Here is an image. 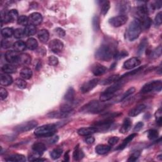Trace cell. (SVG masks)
<instances>
[{
  "label": "cell",
  "instance_id": "6f0895ef",
  "mask_svg": "<svg viewBox=\"0 0 162 162\" xmlns=\"http://www.w3.org/2000/svg\"><path fill=\"white\" fill-rule=\"evenodd\" d=\"M95 138L93 137H91V136H89V137H87L86 139L85 140V141L86 143L89 144H91L92 143H94L95 142Z\"/></svg>",
  "mask_w": 162,
  "mask_h": 162
},
{
  "label": "cell",
  "instance_id": "f1b7e54d",
  "mask_svg": "<svg viewBox=\"0 0 162 162\" xmlns=\"http://www.w3.org/2000/svg\"><path fill=\"white\" fill-rule=\"evenodd\" d=\"M84 156V154L83 152L79 148V145H77L75 148L74 152L73 153V158L75 161H79L82 160Z\"/></svg>",
  "mask_w": 162,
  "mask_h": 162
},
{
  "label": "cell",
  "instance_id": "b9f144b4",
  "mask_svg": "<svg viewBox=\"0 0 162 162\" xmlns=\"http://www.w3.org/2000/svg\"><path fill=\"white\" fill-rule=\"evenodd\" d=\"M136 91V89L134 87H131L129 88L128 90H127L125 93L122 95V96L120 98V101H124V99H125L126 98H128L129 96H130L131 95H132L134 92Z\"/></svg>",
  "mask_w": 162,
  "mask_h": 162
},
{
  "label": "cell",
  "instance_id": "836d02e7",
  "mask_svg": "<svg viewBox=\"0 0 162 162\" xmlns=\"http://www.w3.org/2000/svg\"><path fill=\"white\" fill-rule=\"evenodd\" d=\"M148 45V39L146 38H143L142 41H141L140 45H139L138 50H137V53L139 55H141L145 51Z\"/></svg>",
  "mask_w": 162,
  "mask_h": 162
},
{
  "label": "cell",
  "instance_id": "277c9868",
  "mask_svg": "<svg viewBox=\"0 0 162 162\" xmlns=\"http://www.w3.org/2000/svg\"><path fill=\"white\" fill-rule=\"evenodd\" d=\"M107 107L108 105L104 104L103 102L100 103L98 101H92L84 105L80 109V111L89 113H98L103 111Z\"/></svg>",
  "mask_w": 162,
  "mask_h": 162
},
{
  "label": "cell",
  "instance_id": "7dc6e473",
  "mask_svg": "<svg viewBox=\"0 0 162 162\" xmlns=\"http://www.w3.org/2000/svg\"><path fill=\"white\" fill-rule=\"evenodd\" d=\"M48 63L51 66H56L59 63V59L55 56H51L48 58Z\"/></svg>",
  "mask_w": 162,
  "mask_h": 162
},
{
  "label": "cell",
  "instance_id": "2e32d148",
  "mask_svg": "<svg viewBox=\"0 0 162 162\" xmlns=\"http://www.w3.org/2000/svg\"><path fill=\"white\" fill-rule=\"evenodd\" d=\"M73 111H70V112H65V111H53L51 113H50L48 116L50 118H53V119H63V118H67L68 117L72 115Z\"/></svg>",
  "mask_w": 162,
  "mask_h": 162
},
{
  "label": "cell",
  "instance_id": "8fae6325",
  "mask_svg": "<svg viewBox=\"0 0 162 162\" xmlns=\"http://www.w3.org/2000/svg\"><path fill=\"white\" fill-rule=\"evenodd\" d=\"M140 60L136 57H133L125 61L124 63L123 67L126 70H131V69H132L136 67H138L139 65H140Z\"/></svg>",
  "mask_w": 162,
  "mask_h": 162
},
{
  "label": "cell",
  "instance_id": "ba28073f",
  "mask_svg": "<svg viewBox=\"0 0 162 162\" xmlns=\"http://www.w3.org/2000/svg\"><path fill=\"white\" fill-rule=\"evenodd\" d=\"M127 20H128V17L124 15H120L110 18L109 23L115 27H119L126 24Z\"/></svg>",
  "mask_w": 162,
  "mask_h": 162
},
{
  "label": "cell",
  "instance_id": "60d3db41",
  "mask_svg": "<svg viewBox=\"0 0 162 162\" xmlns=\"http://www.w3.org/2000/svg\"><path fill=\"white\" fill-rule=\"evenodd\" d=\"M17 22L19 25H21L23 26H27L29 22V18H27L25 15H22L18 17L17 20Z\"/></svg>",
  "mask_w": 162,
  "mask_h": 162
},
{
  "label": "cell",
  "instance_id": "d4e9b609",
  "mask_svg": "<svg viewBox=\"0 0 162 162\" xmlns=\"http://www.w3.org/2000/svg\"><path fill=\"white\" fill-rule=\"evenodd\" d=\"M5 160L7 161L23 162V161H26V159L24 155L16 154V155H11L8 156L7 158L5 159Z\"/></svg>",
  "mask_w": 162,
  "mask_h": 162
},
{
  "label": "cell",
  "instance_id": "4fadbf2b",
  "mask_svg": "<svg viewBox=\"0 0 162 162\" xmlns=\"http://www.w3.org/2000/svg\"><path fill=\"white\" fill-rule=\"evenodd\" d=\"M98 132V129L96 127H83L78 130L77 133L79 135L82 136H88Z\"/></svg>",
  "mask_w": 162,
  "mask_h": 162
},
{
  "label": "cell",
  "instance_id": "ab89813d",
  "mask_svg": "<svg viewBox=\"0 0 162 162\" xmlns=\"http://www.w3.org/2000/svg\"><path fill=\"white\" fill-rule=\"evenodd\" d=\"M15 84L20 89H25L27 86V83L24 79L20 78L17 79L15 80Z\"/></svg>",
  "mask_w": 162,
  "mask_h": 162
},
{
  "label": "cell",
  "instance_id": "7a4b0ae2",
  "mask_svg": "<svg viewBox=\"0 0 162 162\" xmlns=\"http://www.w3.org/2000/svg\"><path fill=\"white\" fill-rule=\"evenodd\" d=\"M124 82L122 80H119L116 83L111 86L108 87L105 91L103 92L100 95L99 99L101 102H105L110 100L115 95V93L122 87Z\"/></svg>",
  "mask_w": 162,
  "mask_h": 162
},
{
  "label": "cell",
  "instance_id": "9a60e30c",
  "mask_svg": "<svg viewBox=\"0 0 162 162\" xmlns=\"http://www.w3.org/2000/svg\"><path fill=\"white\" fill-rule=\"evenodd\" d=\"M29 22L30 23V25L39 26L43 22V17L39 13H33L29 15Z\"/></svg>",
  "mask_w": 162,
  "mask_h": 162
},
{
  "label": "cell",
  "instance_id": "83f0119b",
  "mask_svg": "<svg viewBox=\"0 0 162 162\" xmlns=\"http://www.w3.org/2000/svg\"><path fill=\"white\" fill-rule=\"evenodd\" d=\"M20 75L23 79H25V80L29 79L32 76V71L29 68L25 67L24 68H22L21 70Z\"/></svg>",
  "mask_w": 162,
  "mask_h": 162
},
{
  "label": "cell",
  "instance_id": "681fc988",
  "mask_svg": "<svg viewBox=\"0 0 162 162\" xmlns=\"http://www.w3.org/2000/svg\"><path fill=\"white\" fill-rule=\"evenodd\" d=\"M161 22H162V13H161V11H160V12L158 13L155 17V25L156 26H159L161 24Z\"/></svg>",
  "mask_w": 162,
  "mask_h": 162
},
{
  "label": "cell",
  "instance_id": "603a6c76",
  "mask_svg": "<svg viewBox=\"0 0 162 162\" xmlns=\"http://www.w3.org/2000/svg\"><path fill=\"white\" fill-rule=\"evenodd\" d=\"M132 122L131 120L129 119V118H127L124 120V123L122 125L121 129L120 130V132L121 133L123 134H125L127 132H128L129 131V130L131 129V127H132Z\"/></svg>",
  "mask_w": 162,
  "mask_h": 162
},
{
  "label": "cell",
  "instance_id": "7c38bea8",
  "mask_svg": "<svg viewBox=\"0 0 162 162\" xmlns=\"http://www.w3.org/2000/svg\"><path fill=\"white\" fill-rule=\"evenodd\" d=\"M5 58L6 60L10 63H18V59H19V55L15 51L10 50V51H8L6 52Z\"/></svg>",
  "mask_w": 162,
  "mask_h": 162
},
{
  "label": "cell",
  "instance_id": "6da1fadb",
  "mask_svg": "<svg viewBox=\"0 0 162 162\" xmlns=\"http://www.w3.org/2000/svg\"><path fill=\"white\" fill-rule=\"evenodd\" d=\"M118 51L115 44L111 42H107L101 45L96 52V58L101 61H110L112 58H115Z\"/></svg>",
  "mask_w": 162,
  "mask_h": 162
},
{
  "label": "cell",
  "instance_id": "e0dca14e",
  "mask_svg": "<svg viewBox=\"0 0 162 162\" xmlns=\"http://www.w3.org/2000/svg\"><path fill=\"white\" fill-rule=\"evenodd\" d=\"M146 107L144 104H141V105H139L137 106H136V107H134V108H132L129 113V115L130 117H135L136 116H137L138 115H140V113H141L145 109H146Z\"/></svg>",
  "mask_w": 162,
  "mask_h": 162
},
{
  "label": "cell",
  "instance_id": "f907efd6",
  "mask_svg": "<svg viewBox=\"0 0 162 162\" xmlns=\"http://www.w3.org/2000/svg\"><path fill=\"white\" fill-rule=\"evenodd\" d=\"M140 155H141L140 152L139 151L135 152L131 155L129 158L128 159V161H136L139 158V157L140 156Z\"/></svg>",
  "mask_w": 162,
  "mask_h": 162
},
{
  "label": "cell",
  "instance_id": "d590c367",
  "mask_svg": "<svg viewBox=\"0 0 162 162\" xmlns=\"http://www.w3.org/2000/svg\"><path fill=\"white\" fill-rule=\"evenodd\" d=\"M14 30L10 27H6L5 29H3L2 30V35L5 38H11L14 35Z\"/></svg>",
  "mask_w": 162,
  "mask_h": 162
},
{
  "label": "cell",
  "instance_id": "e575fe53",
  "mask_svg": "<svg viewBox=\"0 0 162 162\" xmlns=\"http://www.w3.org/2000/svg\"><path fill=\"white\" fill-rule=\"evenodd\" d=\"M63 153V149L61 148H57L54 149L51 152V156L53 160L59 158Z\"/></svg>",
  "mask_w": 162,
  "mask_h": 162
},
{
  "label": "cell",
  "instance_id": "7bdbcfd3",
  "mask_svg": "<svg viewBox=\"0 0 162 162\" xmlns=\"http://www.w3.org/2000/svg\"><path fill=\"white\" fill-rule=\"evenodd\" d=\"M158 132L155 129H152L149 130L148 132V137L151 140H153L156 139L158 137Z\"/></svg>",
  "mask_w": 162,
  "mask_h": 162
},
{
  "label": "cell",
  "instance_id": "bcb514c9",
  "mask_svg": "<svg viewBox=\"0 0 162 162\" xmlns=\"http://www.w3.org/2000/svg\"><path fill=\"white\" fill-rule=\"evenodd\" d=\"M161 108H160L158 110L156 111V113H155V117H156V123L157 124L159 125V126H161V124H162V119H161Z\"/></svg>",
  "mask_w": 162,
  "mask_h": 162
},
{
  "label": "cell",
  "instance_id": "44dd1931",
  "mask_svg": "<svg viewBox=\"0 0 162 162\" xmlns=\"http://www.w3.org/2000/svg\"><path fill=\"white\" fill-rule=\"evenodd\" d=\"M31 62V57L29 55L24 53L19 55V59L18 63L20 65H27Z\"/></svg>",
  "mask_w": 162,
  "mask_h": 162
},
{
  "label": "cell",
  "instance_id": "5b68a950",
  "mask_svg": "<svg viewBox=\"0 0 162 162\" xmlns=\"http://www.w3.org/2000/svg\"><path fill=\"white\" fill-rule=\"evenodd\" d=\"M141 26L140 22L136 19L132 21L127 30V38L131 41H133L138 38L141 33Z\"/></svg>",
  "mask_w": 162,
  "mask_h": 162
},
{
  "label": "cell",
  "instance_id": "ac0fdd59",
  "mask_svg": "<svg viewBox=\"0 0 162 162\" xmlns=\"http://www.w3.org/2000/svg\"><path fill=\"white\" fill-rule=\"evenodd\" d=\"M32 148L34 153L40 156L43 155L44 152L46 149V146L44 145V144L42 143H36L35 144H34Z\"/></svg>",
  "mask_w": 162,
  "mask_h": 162
},
{
  "label": "cell",
  "instance_id": "11a10c76",
  "mask_svg": "<svg viewBox=\"0 0 162 162\" xmlns=\"http://www.w3.org/2000/svg\"><path fill=\"white\" fill-rule=\"evenodd\" d=\"M1 45H2V48L6 49V48H8L10 47L11 44V42H10L8 40L3 39V40H2V41Z\"/></svg>",
  "mask_w": 162,
  "mask_h": 162
},
{
  "label": "cell",
  "instance_id": "484cf974",
  "mask_svg": "<svg viewBox=\"0 0 162 162\" xmlns=\"http://www.w3.org/2000/svg\"><path fill=\"white\" fill-rule=\"evenodd\" d=\"M120 77L119 75H112L109 76L108 78L105 79L103 81H102L101 84L103 85L111 84L113 83H116L117 81L120 80Z\"/></svg>",
  "mask_w": 162,
  "mask_h": 162
},
{
  "label": "cell",
  "instance_id": "30bf717a",
  "mask_svg": "<svg viewBox=\"0 0 162 162\" xmlns=\"http://www.w3.org/2000/svg\"><path fill=\"white\" fill-rule=\"evenodd\" d=\"M63 43L59 39H53L49 44V47L51 51L53 53H58L62 51L63 48Z\"/></svg>",
  "mask_w": 162,
  "mask_h": 162
},
{
  "label": "cell",
  "instance_id": "f6af8a7d",
  "mask_svg": "<svg viewBox=\"0 0 162 162\" xmlns=\"http://www.w3.org/2000/svg\"><path fill=\"white\" fill-rule=\"evenodd\" d=\"M14 36L15 38L17 39H22V38H24V30H22L21 29H17L14 30Z\"/></svg>",
  "mask_w": 162,
  "mask_h": 162
},
{
  "label": "cell",
  "instance_id": "52a82bcc",
  "mask_svg": "<svg viewBox=\"0 0 162 162\" xmlns=\"http://www.w3.org/2000/svg\"><path fill=\"white\" fill-rule=\"evenodd\" d=\"M38 123L36 120L28 121L16 126L14 128V131L17 132H24L35 128L38 126Z\"/></svg>",
  "mask_w": 162,
  "mask_h": 162
},
{
  "label": "cell",
  "instance_id": "7402d4cb",
  "mask_svg": "<svg viewBox=\"0 0 162 162\" xmlns=\"http://www.w3.org/2000/svg\"><path fill=\"white\" fill-rule=\"evenodd\" d=\"M111 149L110 146L105 144H99L96 147L95 151L99 155H105L108 153Z\"/></svg>",
  "mask_w": 162,
  "mask_h": 162
},
{
  "label": "cell",
  "instance_id": "f35d334b",
  "mask_svg": "<svg viewBox=\"0 0 162 162\" xmlns=\"http://www.w3.org/2000/svg\"><path fill=\"white\" fill-rule=\"evenodd\" d=\"M110 8V2H108V1L105 2L103 3V4L102 5L101 9V14L103 15H105L108 13V11Z\"/></svg>",
  "mask_w": 162,
  "mask_h": 162
},
{
  "label": "cell",
  "instance_id": "91938a15",
  "mask_svg": "<svg viewBox=\"0 0 162 162\" xmlns=\"http://www.w3.org/2000/svg\"><path fill=\"white\" fill-rule=\"evenodd\" d=\"M65 161H69V152H67L65 155Z\"/></svg>",
  "mask_w": 162,
  "mask_h": 162
},
{
  "label": "cell",
  "instance_id": "ee69618b",
  "mask_svg": "<svg viewBox=\"0 0 162 162\" xmlns=\"http://www.w3.org/2000/svg\"><path fill=\"white\" fill-rule=\"evenodd\" d=\"M161 55V46H159L153 51L151 52V56L152 59H156Z\"/></svg>",
  "mask_w": 162,
  "mask_h": 162
},
{
  "label": "cell",
  "instance_id": "3957f363",
  "mask_svg": "<svg viewBox=\"0 0 162 162\" xmlns=\"http://www.w3.org/2000/svg\"><path fill=\"white\" fill-rule=\"evenodd\" d=\"M57 131L56 124H46L37 127L34 132V134L38 137H52Z\"/></svg>",
  "mask_w": 162,
  "mask_h": 162
},
{
  "label": "cell",
  "instance_id": "d6a6232c",
  "mask_svg": "<svg viewBox=\"0 0 162 162\" xmlns=\"http://www.w3.org/2000/svg\"><path fill=\"white\" fill-rule=\"evenodd\" d=\"M24 35L29 37L31 36L34 35V34H36V28L34 26L32 25H29V26H27L25 28V29L24 30Z\"/></svg>",
  "mask_w": 162,
  "mask_h": 162
},
{
  "label": "cell",
  "instance_id": "1f68e13d",
  "mask_svg": "<svg viewBox=\"0 0 162 162\" xmlns=\"http://www.w3.org/2000/svg\"><path fill=\"white\" fill-rule=\"evenodd\" d=\"M26 47L29 49V50H36L38 46V43L36 41V39L34 38H29V39H27V42H26Z\"/></svg>",
  "mask_w": 162,
  "mask_h": 162
},
{
  "label": "cell",
  "instance_id": "ffe728a7",
  "mask_svg": "<svg viewBox=\"0 0 162 162\" xmlns=\"http://www.w3.org/2000/svg\"><path fill=\"white\" fill-rule=\"evenodd\" d=\"M13 83V79L7 74H2L0 76V84L2 86H8Z\"/></svg>",
  "mask_w": 162,
  "mask_h": 162
},
{
  "label": "cell",
  "instance_id": "4316f807",
  "mask_svg": "<svg viewBox=\"0 0 162 162\" xmlns=\"http://www.w3.org/2000/svg\"><path fill=\"white\" fill-rule=\"evenodd\" d=\"M13 47L15 51L18 52H22L24 51L26 47V44L22 41H18L17 42H15L14 44H13Z\"/></svg>",
  "mask_w": 162,
  "mask_h": 162
},
{
  "label": "cell",
  "instance_id": "d6986e66",
  "mask_svg": "<svg viewBox=\"0 0 162 162\" xmlns=\"http://www.w3.org/2000/svg\"><path fill=\"white\" fill-rule=\"evenodd\" d=\"M107 68L105 66L101 65L100 64H96L93 68H92V72L95 75L99 76L105 74L107 72Z\"/></svg>",
  "mask_w": 162,
  "mask_h": 162
},
{
  "label": "cell",
  "instance_id": "8d00e7d4",
  "mask_svg": "<svg viewBox=\"0 0 162 162\" xmlns=\"http://www.w3.org/2000/svg\"><path fill=\"white\" fill-rule=\"evenodd\" d=\"M140 22V24L141 26V27H143L144 29H148L152 25V20L148 16L146 17L143 19H142Z\"/></svg>",
  "mask_w": 162,
  "mask_h": 162
},
{
  "label": "cell",
  "instance_id": "680465c9",
  "mask_svg": "<svg viewBox=\"0 0 162 162\" xmlns=\"http://www.w3.org/2000/svg\"><path fill=\"white\" fill-rule=\"evenodd\" d=\"M58 141H59V137L58 136H55V137H52L50 140V143L51 144H55L58 142Z\"/></svg>",
  "mask_w": 162,
  "mask_h": 162
},
{
  "label": "cell",
  "instance_id": "5bb4252c",
  "mask_svg": "<svg viewBox=\"0 0 162 162\" xmlns=\"http://www.w3.org/2000/svg\"><path fill=\"white\" fill-rule=\"evenodd\" d=\"M75 95L74 89L71 87H69L64 96V99L65 101V103L74 105Z\"/></svg>",
  "mask_w": 162,
  "mask_h": 162
},
{
  "label": "cell",
  "instance_id": "816d5d0a",
  "mask_svg": "<svg viewBox=\"0 0 162 162\" xmlns=\"http://www.w3.org/2000/svg\"><path fill=\"white\" fill-rule=\"evenodd\" d=\"M8 95V92L3 87L0 88V98H1V100L5 99L7 98Z\"/></svg>",
  "mask_w": 162,
  "mask_h": 162
},
{
  "label": "cell",
  "instance_id": "cb8c5ba5",
  "mask_svg": "<svg viewBox=\"0 0 162 162\" xmlns=\"http://www.w3.org/2000/svg\"><path fill=\"white\" fill-rule=\"evenodd\" d=\"M50 38V34L47 30L42 29L38 33V38L43 43H47Z\"/></svg>",
  "mask_w": 162,
  "mask_h": 162
},
{
  "label": "cell",
  "instance_id": "f546056e",
  "mask_svg": "<svg viewBox=\"0 0 162 162\" xmlns=\"http://www.w3.org/2000/svg\"><path fill=\"white\" fill-rule=\"evenodd\" d=\"M2 71L5 74H14L17 72V68L11 64H5L2 68Z\"/></svg>",
  "mask_w": 162,
  "mask_h": 162
},
{
  "label": "cell",
  "instance_id": "9c48e42d",
  "mask_svg": "<svg viewBox=\"0 0 162 162\" xmlns=\"http://www.w3.org/2000/svg\"><path fill=\"white\" fill-rule=\"evenodd\" d=\"M99 79H94L91 80L87 81V82L84 83L80 87V91L83 93H86V92H89L92 89H93L98 84Z\"/></svg>",
  "mask_w": 162,
  "mask_h": 162
},
{
  "label": "cell",
  "instance_id": "f5cc1de1",
  "mask_svg": "<svg viewBox=\"0 0 162 162\" xmlns=\"http://www.w3.org/2000/svg\"><path fill=\"white\" fill-rule=\"evenodd\" d=\"M119 141V138L118 137H112L109 139L108 140V144L110 146H114Z\"/></svg>",
  "mask_w": 162,
  "mask_h": 162
},
{
  "label": "cell",
  "instance_id": "8992f818",
  "mask_svg": "<svg viewBox=\"0 0 162 162\" xmlns=\"http://www.w3.org/2000/svg\"><path fill=\"white\" fill-rule=\"evenodd\" d=\"M161 80H153L146 84L141 89V92L143 94H146L152 91H160L161 89Z\"/></svg>",
  "mask_w": 162,
  "mask_h": 162
},
{
  "label": "cell",
  "instance_id": "9f6ffc18",
  "mask_svg": "<svg viewBox=\"0 0 162 162\" xmlns=\"http://www.w3.org/2000/svg\"><path fill=\"white\" fill-rule=\"evenodd\" d=\"M143 125H144V124L143 122H138L134 127V132H138V131H140L143 127Z\"/></svg>",
  "mask_w": 162,
  "mask_h": 162
},
{
  "label": "cell",
  "instance_id": "c3c4849f",
  "mask_svg": "<svg viewBox=\"0 0 162 162\" xmlns=\"http://www.w3.org/2000/svg\"><path fill=\"white\" fill-rule=\"evenodd\" d=\"M144 68V66L141 67H139L137 69H136V70H134V71H132V72H128V73H127V74H124L120 79H124V77H128V76H132V75H133L138 73L139 72H140L141 71H142Z\"/></svg>",
  "mask_w": 162,
  "mask_h": 162
},
{
  "label": "cell",
  "instance_id": "74e56055",
  "mask_svg": "<svg viewBox=\"0 0 162 162\" xmlns=\"http://www.w3.org/2000/svg\"><path fill=\"white\" fill-rule=\"evenodd\" d=\"M92 27L95 31H98L100 29V20L96 15L92 18Z\"/></svg>",
  "mask_w": 162,
  "mask_h": 162
},
{
  "label": "cell",
  "instance_id": "db71d44e",
  "mask_svg": "<svg viewBox=\"0 0 162 162\" xmlns=\"http://www.w3.org/2000/svg\"><path fill=\"white\" fill-rule=\"evenodd\" d=\"M55 32L57 34V35L60 38H64L65 36L66 35L65 31L62 28H56L55 29Z\"/></svg>",
  "mask_w": 162,
  "mask_h": 162
},
{
  "label": "cell",
  "instance_id": "4dcf8cb0",
  "mask_svg": "<svg viewBox=\"0 0 162 162\" xmlns=\"http://www.w3.org/2000/svg\"><path fill=\"white\" fill-rule=\"evenodd\" d=\"M136 136H137V134L134 133V134H132L130 136H129L127 138H125V140L123 141L122 143L118 147L117 149H123L124 148H125L127 144H128L130 142H131L133 140V139Z\"/></svg>",
  "mask_w": 162,
  "mask_h": 162
}]
</instances>
